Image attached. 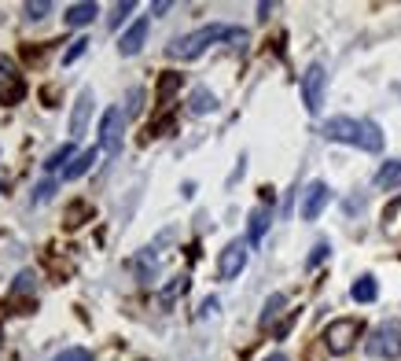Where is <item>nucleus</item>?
I'll return each instance as SVG.
<instances>
[{"label": "nucleus", "instance_id": "nucleus-1", "mask_svg": "<svg viewBox=\"0 0 401 361\" xmlns=\"http://www.w3.org/2000/svg\"><path fill=\"white\" fill-rule=\"evenodd\" d=\"M321 133L328 140H339V144H353V147H361V152H383V130H379L375 122L368 118H328L321 125Z\"/></svg>", "mask_w": 401, "mask_h": 361}, {"label": "nucleus", "instance_id": "nucleus-2", "mask_svg": "<svg viewBox=\"0 0 401 361\" xmlns=\"http://www.w3.org/2000/svg\"><path fill=\"white\" fill-rule=\"evenodd\" d=\"M225 37H228V26H221V23L199 26V30H192L188 37L173 41V45H170V56H173V59H199L210 45H218V41H225Z\"/></svg>", "mask_w": 401, "mask_h": 361}, {"label": "nucleus", "instance_id": "nucleus-3", "mask_svg": "<svg viewBox=\"0 0 401 361\" xmlns=\"http://www.w3.org/2000/svg\"><path fill=\"white\" fill-rule=\"evenodd\" d=\"M365 354L375 361H394L401 354V325H394V321L375 325L365 339Z\"/></svg>", "mask_w": 401, "mask_h": 361}, {"label": "nucleus", "instance_id": "nucleus-4", "mask_svg": "<svg viewBox=\"0 0 401 361\" xmlns=\"http://www.w3.org/2000/svg\"><path fill=\"white\" fill-rule=\"evenodd\" d=\"M361 332H365V325L357 321V317H339V321H331V325H328L324 343H328V350H331L335 357H343V354H350V350L357 347Z\"/></svg>", "mask_w": 401, "mask_h": 361}, {"label": "nucleus", "instance_id": "nucleus-5", "mask_svg": "<svg viewBox=\"0 0 401 361\" xmlns=\"http://www.w3.org/2000/svg\"><path fill=\"white\" fill-rule=\"evenodd\" d=\"M324 93H328V70H324V63H309L306 74H302V103H306L309 115H321Z\"/></svg>", "mask_w": 401, "mask_h": 361}, {"label": "nucleus", "instance_id": "nucleus-6", "mask_svg": "<svg viewBox=\"0 0 401 361\" xmlns=\"http://www.w3.org/2000/svg\"><path fill=\"white\" fill-rule=\"evenodd\" d=\"M122 133H125L122 108H107V111H103V122H100V152L118 155L122 152Z\"/></svg>", "mask_w": 401, "mask_h": 361}, {"label": "nucleus", "instance_id": "nucleus-7", "mask_svg": "<svg viewBox=\"0 0 401 361\" xmlns=\"http://www.w3.org/2000/svg\"><path fill=\"white\" fill-rule=\"evenodd\" d=\"M247 251H250L247 240H232V244L221 251V258H218V273H221V281H236L240 273L247 269Z\"/></svg>", "mask_w": 401, "mask_h": 361}, {"label": "nucleus", "instance_id": "nucleus-8", "mask_svg": "<svg viewBox=\"0 0 401 361\" xmlns=\"http://www.w3.org/2000/svg\"><path fill=\"white\" fill-rule=\"evenodd\" d=\"M331 203V188L324 184V181H313L306 192H302V206H299V214L306 218V221H316L324 214V206Z\"/></svg>", "mask_w": 401, "mask_h": 361}, {"label": "nucleus", "instance_id": "nucleus-9", "mask_svg": "<svg viewBox=\"0 0 401 361\" xmlns=\"http://www.w3.org/2000/svg\"><path fill=\"white\" fill-rule=\"evenodd\" d=\"M147 30H151V23H147V19H137V23L122 33L118 52H122V56H137V52L144 48V41H147Z\"/></svg>", "mask_w": 401, "mask_h": 361}, {"label": "nucleus", "instance_id": "nucleus-10", "mask_svg": "<svg viewBox=\"0 0 401 361\" xmlns=\"http://www.w3.org/2000/svg\"><path fill=\"white\" fill-rule=\"evenodd\" d=\"M89 115H92V89H81V93H77V103H74V115H70V137H81V133H85Z\"/></svg>", "mask_w": 401, "mask_h": 361}, {"label": "nucleus", "instance_id": "nucleus-11", "mask_svg": "<svg viewBox=\"0 0 401 361\" xmlns=\"http://www.w3.org/2000/svg\"><path fill=\"white\" fill-rule=\"evenodd\" d=\"M96 15H100L96 0H81V4H70V8H67V15H63V23H67V26H89Z\"/></svg>", "mask_w": 401, "mask_h": 361}, {"label": "nucleus", "instance_id": "nucleus-12", "mask_svg": "<svg viewBox=\"0 0 401 361\" xmlns=\"http://www.w3.org/2000/svg\"><path fill=\"white\" fill-rule=\"evenodd\" d=\"M100 159V147H89V152H81V155H74V162L70 166H63V181H77V177H85L89 169H92V162Z\"/></svg>", "mask_w": 401, "mask_h": 361}, {"label": "nucleus", "instance_id": "nucleus-13", "mask_svg": "<svg viewBox=\"0 0 401 361\" xmlns=\"http://www.w3.org/2000/svg\"><path fill=\"white\" fill-rule=\"evenodd\" d=\"M272 225V210L269 206H255L250 210V229H247V244H262V236Z\"/></svg>", "mask_w": 401, "mask_h": 361}, {"label": "nucleus", "instance_id": "nucleus-14", "mask_svg": "<svg viewBox=\"0 0 401 361\" xmlns=\"http://www.w3.org/2000/svg\"><path fill=\"white\" fill-rule=\"evenodd\" d=\"M375 188H383V192H394V188H401V159L379 166V174H375Z\"/></svg>", "mask_w": 401, "mask_h": 361}, {"label": "nucleus", "instance_id": "nucleus-15", "mask_svg": "<svg viewBox=\"0 0 401 361\" xmlns=\"http://www.w3.org/2000/svg\"><path fill=\"white\" fill-rule=\"evenodd\" d=\"M188 111H192V115H210V111H218V96L199 85V89H192V96H188Z\"/></svg>", "mask_w": 401, "mask_h": 361}, {"label": "nucleus", "instance_id": "nucleus-16", "mask_svg": "<svg viewBox=\"0 0 401 361\" xmlns=\"http://www.w3.org/2000/svg\"><path fill=\"white\" fill-rule=\"evenodd\" d=\"M350 295H353V303H375V295H379L375 277H357L353 288H350Z\"/></svg>", "mask_w": 401, "mask_h": 361}, {"label": "nucleus", "instance_id": "nucleus-17", "mask_svg": "<svg viewBox=\"0 0 401 361\" xmlns=\"http://www.w3.org/2000/svg\"><path fill=\"white\" fill-rule=\"evenodd\" d=\"M155 273H159V258L151 254V247H147V251L137 254V277L147 284V281H155Z\"/></svg>", "mask_w": 401, "mask_h": 361}, {"label": "nucleus", "instance_id": "nucleus-18", "mask_svg": "<svg viewBox=\"0 0 401 361\" xmlns=\"http://www.w3.org/2000/svg\"><path fill=\"white\" fill-rule=\"evenodd\" d=\"M284 303H287V299H284L280 291H277V295H269V303H265V310H262V317H258V321H262V328H269L272 321H277V313L284 310Z\"/></svg>", "mask_w": 401, "mask_h": 361}, {"label": "nucleus", "instance_id": "nucleus-19", "mask_svg": "<svg viewBox=\"0 0 401 361\" xmlns=\"http://www.w3.org/2000/svg\"><path fill=\"white\" fill-rule=\"evenodd\" d=\"M63 162H67V166L74 162V144H63V147H55V152H52V155L45 159V169L52 174V169H59Z\"/></svg>", "mask_w": 401, "mask_h": 361}, {"label": "nucleus", "instance_id": "nucleus-20", "mask_svg": "<svg viewBox=\"0 0 401 361\" xmlns=\"http://www.w3.org/2000/svg\"><path fill=\"white\" fill-rule=\"evenodd\" d=\"M177 89H181V74H162V81H159V100L166 103Z\"/></svg>", "mask_w": 401, "mask_h": 361}, {"label": "nucleus", "instance_id": "nucleus-21", "mask_svg": "<svg viewBox=\"0 0 401 361\" xmlns=\"http://www.w3.org/2000/svg\"><path fill=\"white\" fill-rule=\"evenodd\" d=\"M85 48H89V41L85 37H77V41H70V48L63 52V67H70V63H77L81 56H85Z\"/></svg>", "mask_w": 401, "mask_h": 361}, {"label": "nucleus", "instance_id": "nucleus-22", "mask_svg": "<svg viewBox=\"0 0 401 361\" xmlns=\"http://www.w3.org/2000/svg\"><path fill=\"white\" fill-rule=\"evenodd\" d=\"M15 85L18 81V74H15V59H8V56H0V85Z\"/></svg>", "mask_w": 401, "mask_h": 361}, {"label": "nucleus", "instance_id": "nucleus-23", "mask_svg": "<svg viewBox=\"0 0 401 361\" xmlns=\"http://www.w3.org/2000/svg\"><path fill=\"white\" fill-rule=\"evenodd\" d=\"M184 288H188V281H184V277H177V281H173L170 288L162 291V306H170V303L177 299V295H184Z\"/></svg>", "mask_w": 401, "mask_h": 361}, {"label": "nucleus", "instance_id": "nucleus-24", "mask_svg": "<svg viewBox=\"0 0 401 361\" xmlns=\"http://www.w3.org/2000/svg\"><path fill=\"white\" fill-rule=\"evenodd\" d=\"M48 11H52V4H48V0H37V4L30 0V4H26V19H33V23H37V19H45Z\"/></svg>", "mask_w": 401, "mask_h": 361}, {"label": "nucleus", "instance_id": "nucleus-25", "mask_svg": "<svg viewBox=\"0 0 401 361\" xmlns=\"http://www.w3.org/2000/svg\"><path fill=\"white\" fill-rule=\"evenodd\" d=\"M55 361H92V354L85 347H70V350H63Z\"/></svg>", "mask_w": 401, "mask_h": 361}, {"label": "nucleus", "instance_id": "nucleus-26", "mask_svg": "<svg viewBox=\"0 0 401 361\" xmlns=\"http://www.w3.org/2000/svg\"><path fill=\"white\" fill-rule=\"evenodd\" d=\"M328 251H331V247H328V244L321 240V244H316V247H313V254H309V258H306V266H309V269H316V266H321V262L328 258Z\"/></svg>", "mask_w": 401, "mask_h": 361}, {"label": "nucleus", "instance_id": "nucleus-27", "mask_svg": "<svg viewBox=\"0 0 401 361\" xmlns=\"http://www.w3.org/2000/svg\"><path fill=\"white\" fill-rule=\"evenodd\" d=\"M52 192H55V181H41V184H37V192H33V203H48Z\"/></svg>", "mask_w": 401, "mask_h": 361}, {"label": "nucleus", "instance_id": "nucleus-28", "mask_svg": "<svg viewBox=\"0 0 401 361\" xmlns=\"http://www.w3.org/2000/svg\"><path fill=\"white\" fill-rule=\"evenodd\" d=\"M133 8H137L133 0H122V4L114 8V15H111V26H122V19H125V15H133Z\"/></svg>", "mask_w": 401, "mask_h": 361}, {"label": "nucleus", "instance_id": "nucleus-29", "mask_svg": "<svg viewBox=\"0 0 401 361\" xmlns=\"http://www.w3.org/2000/svg\"><path fill=\"white\" fill-rule=\"evenodd\" d=\"M218 306H221L218 299H206V303H203V317H210V313H218Z\"/></svg>", "mask_w": 401, "mask_h": 361}, {"label": "nucleus", "instance_id": "nucleus-30", "mask_svg": "<svg viewBox=\"0 0 401 361\" xmlns=\"http://www.w3.org/2000/svg\"><path fill=\"white\" fill-rule=\"evenodd\" d=\"M151 11H155V15H162V11H170V0H159V4H151Z\"/></svg>", "mask_w": 401, "mask_h": 361}, {"label": "nucleus", "instance_id": "nucleus-31", "mask_svg": "<svg viewBox=\"0 0 401 361\" xmlns=\"http://www.w3.org/2000/svg\"><path fill=\"white\" fill-rule=\"evenodd\" d=\"M262 361H287L284 354H269V357H262Z\"/></svg>", "mask_w": 401, "mask_h": 361}, {"label": "nucleus", "instance_id": "nucleus-32", "mask_svg": "<svg viewBox=\"0 0 401 361\" xmlns=\"http://www.w3.org/2000/svg\"><path fill=\"white\" fill-rule=\"evenodd\" d=\"M0 192H4V184H0Z\"/></svg>", "mask_w": 401, "mask_h": 361}]
</instances>
